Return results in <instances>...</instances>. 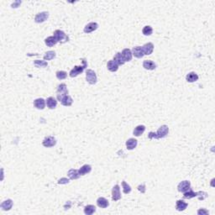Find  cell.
Returning <instances> with one entry per match:
<instances>
[{
	"instance_id": "5bb4252c",
	"label": "cell",
	"mask_w": 215,
	"mask_h": 215,
	"mask_svg": "<svg viewBox=\"0 0 215 215\" xmlns=\"http://www.w3.org/2000/svg\"><path fill=\"white\" fill-rule=\"evenodd\" d=\"M46 100L43 99L41 98H36L34 101V106H35V108H36L37 109H41V110L44 109L45 107H46Z\"/></svg>"
},
{
	"instance_id": "8d00e7d4",
	"label": "cell",
	"mask_w": 215,
	"mask_h": 215,
	"mask_svg": "<svg viewBox=\"0 0 215 215\" xmlns=\"http://www.w3.org/2000/svg\"><path fill=\"white\" fill-rule=\"evenodd\" d=\"M198 215H207L209 214V212L208 210H206L205 208H200L198 210Z\"/></svg>"
},
{
	"instance_id": "83f0119b",
	"label": "cell",
	"mask_w": 215,
	"mask_h": 215,
	"mask_svg": "<svg viewBox=\"0 0 215 215\" xmlns=\"http://www.w3.org/2000/svg\"><path fill=\"white\" fill-rule=\"evenodd\" d=\"M96 212V207L93 205H87L84 208V214L87 215H92Z\"/></svg>"
},
{
	"instance_id": "d6986e66",
	"label": "cell",
	"mask_w": 215,
	"mask_h": 215,
	"mask_svg": "<svg viewBox=\"0 0 215 215\" xmlns=\"http://www.w3.org/2000/svg\"><path fill=\"white\" fill-rule=\"evenodd\" d=\"M1 208L4 210V211H9L13 207V201L11 199H7L5 201H4L1 205H0Z\"/></svg>"
},
{
	"instance_id": "e0dca14e",
	"label": "cell",
	"mask_w": 215,
	"mask_h": 215,
	"mask_svg": "<svg viewBox=\"0 0 215 215\" xmlns=\"http://www.w3.org/2000/svg\"><path fill=\"white\" fill-rule=\"evenodd\" d=\"M137 144H138L137 140H135V138H130L126 141V147L128 150L131 151V150H134L135 148H136Z\"/></svg>"
},
{
	"instance_id": "d590c367",
	"label": "cell",
	"mask_w": 215,
	"mask_h": 215,
	"mask_svg": "<svg viewBox=\"0 0 215 215\" xmlns=\"http://www.w3.org/2000/svg\"><path fill=\"white\" fill-rule=\"evenodd\" d=\"M208 193H205V192H203V191L198 192V195H197V197L198 198V199L199 200H204L205 198H208Z\"/></svg>"
},
{
	"instance_id": "52a82bcc",
	"label": "cell",
	"mask_w": 215,
	"mask_h": 215,
	"mask_svg": "<svg viewBox=\"0 0 215 215\" xmlns=\"http://www.w3.org/2000/svg\"><path fill=\"white\" fill-rule=\"evenodd\" d=\"M112 199L114 200V202H117V201L121 199L120 187L118 184L115 185L112 189Z\"/></svg>"
},
{
	"instance_id": "4fadbf2b",
	"label": "cell",
	"mask_w": 215,
	"mask_h": 215,
	"mask_svg": "<svg viewBox=\"0 0 215 215\" xmlns=\"http://www.w3.org/2000/svg\"><path fill=\"white\" fill-rule=\"evenodd\" d=\"M131 51L133 56H135V57L136 58H142L145 56L142 46H135V47H134L132 49Z\"/></svg>"
},
{
	"instance_id": "cb8c5ba5",
	"label": "cell",
	"mask_w": 215,
	"mask_h": 215,
	"mask_svg": "<svg viewBox=\"0 0 215 215\" xmlns=\"http://www.w3.org/2000/svg\"><path fill=\"white\" fill-rule=\"evenodd\" d=\"M119 66L114 60L109 61V62H108V64H107V67H108V69H109L110 72H117L118 69H119Z\"/></svg>"
},
{
	"instance_id": "8fae6325",
	"label": "cell",
	"mask_w": 215,
	"mask_h": 215,
	"mask_svg": "<svg viewBox=\"0 0 215 215\" xmlns=\"http://www.w3.org/2000/svg\"><path fill=\"white\" fill-rule=\"evenodd\" d=\"M122 55V57L124 59V61L127 62H130L132 60V56H133V54H132L131 50L128 49V48H125L123 50V51L121 53Z\"/></svg>"
},
{
	"instance_id": "9a60e30c",
	"label": "cell",
	"mask_w": 215,
	"mask_h": 215,
	"mask_svg": "<svg viewBox=\"0 0 215 215\" xmlns=\"http://www.w3.org/2000/svg\"><path fill=\"white\" fill-rule=\"evenodd\" d=\"M143 67L145 69H146V70L152 71V70H155V69L156 68V65L151 60H146L143 62Z\"/></svg>"
},
{
	"instance_id": "f546056e",
	"label": "cell",
	"mask_w": 215,
	"mask_h": 215,
	"mask_svg": "<svg viewBox=\"0 0 215 215\" xmlns=\"http://www.w3.org/2000/svg\"><path fill=\"white\" fill-rule=\"evenodd\" d=\"M197 195H198V193H195V192H193V190H191V188H190L188 191L184 193L183 198L185 199H190V198L197 197Z\"/></svg>"
},
{
	"instance_id": "484cf974",
	"label": "cell",
	"mask_w": 215,
	"mask_h": 215,
	"mask_svg": "<svg viewBox=\"0 0 215 215\" xmlns=\"http://www.w3.org/2000/svg\"><path fill=\"white\" fill-rule=\"evenodd\" d=\"M91 171H92V166H91L90 165H88V164L83 165V166L78 170L79 174H80L81 176H84V175H86V174L90 173Z\"/></svg>"
},
{
	"instance_id": "ac0fdd59",
	"label": "cell",
	"mask_w": 215,
	"mask_h": 215,
	"mask_svg": "<svg viewBox=\"0 0 215 215\" xmlns=\"http://www.w3.org/2000/svg\"><path fill=\"white\" fill-rule=\"evenodd\" d=\"M46 105L50 109H56V105H57V101L54 98V97H49L46 99Z\"/></svg>"
},
{
	"instance_id": "3957f363",
	"label": "cell",
	"mask_w": 215,
	"mask_h": 215,
	"mask_svg": "<svg viewBox=\"0 0 215 215\" xmlns=\"http://www.w3.org/2000/svg\"><path fill=\"white\" fill-rule=\"evenodd\" d=\"M86 80L91 85H94V84L97 83L98 77H97V75H96L93 70L88 69L86 71Z\"/></svg>"
},
{
	"instance_id": "d6a6232c",
	"label": "cell",
	"mask_w": 215,
	"mask_h": 215,
	"mask_svg": "<svg viewBox=\"0 0 215 215\" xmlns=\"http://www.w3.org/2000/svg\"><path fill=\"white\" fill-rule=\"evenodd\" d=\"M34 64L36 67H39V68L40 67L44 68V67H46L48 66V63L46 61H41V60H35L34 62Z\"/></svg>"
},
{
	"instance_id": "8992f818",
	"label": "cell",
	"mask_w": 215,
	"mask_h": 215,
	"mask_svg": "<svg viewBox=\"0 0 215 215\" xmlns=\"http://www.w3.org/2000/svg\"><path fill=\"white\" fill-rule=\"evenodd\" d=\"M42 145L46 148H51V147L55 146L56 145V140L53 136H47L42 141Z\"/></svg>"
},
{
	"instance_id": "74e56055",
	"label": "cell",
	"mask_w": 215,
	"mask_h": 215,
	"mask_svg": "<svg viewBox=\"0 0 215 215\" xmlns=\"http://www.w3.org/2000/svg\"><path fill=\"white\" fill-rule=\"evenodd\" d=\"M70 182V180L67 177H62V178L58 180V184H67Z\"/></svg>"
},
{
	"instance_id": "7402d4cb",
	"label": "cell",
	"mask_w": 215,
	"mask_h": 215,
	"mask_svg": "<svg viewBox=\"0 0 215 215\" xmlns=\"http://www.w3.org/2000/svg\"><path fill=\"white\" fill-rule=\"evenodd\" d=\"M69 179H72V180H77L78 179L81 175L79 174L78 170H76V169H71L67 173Z\"/></svg>"
},
{
	"instance_id": "7c38bea8",
	"label": "cell",
	"mask_w": 215,
	"mask_h": 215,
	"mask_svg": "<svg viewBox=\"0 0 215 215\" xmlns=\"http://www.w3.org/2000/svg\"><path fill=\"white\" fill-rule=\"evenodd\" d=\"M142 49H143L144 54L149 56V55L152 54L153 51H154V45L151 42H148L142 46Z\"/></svg>"
},
{
	"instance_id": "6da1fadb",
	"label": "cell",
	"mask_w": 215,
	"mask_h": 215,
	"mask_svg": "<svg viewBox=\"0 0 215 215\" xmlns=\"http://www.w3.org/2000/svg\"><path fill=\"white\" fill-rule=\"evenodd\" d=\"M169 133V128H168L167 125H161L159 129L158 130L156 133L155 132H150L149 135H148V137L150 140H152V139H156V140H158V139H162V138H165L166 136Z\"/></svg>"
},
{
	"instance_id": "44dd1931",
	"label": "cell",
	"mask_w": 215,
	"mask_h": 215,
	"mask_svg": "<svg viewBox=\"0 0 215 215\" xmlns=\"http://www.w3.org/2000/svg\"><path fill=\"white\" fill-rule=\"evenodd\" d=\"M58 43L57 40L56 39V37L52 35V36H49L47 37L46 40H45V44L49 46V47H52L54 46L55 45H56Z\"/></svg>"
},
{
	"instance_id": "9c48e42d",
	"label": "cell",
	"mask_w": 215,
	"mask_h": 215,
	"mask_svg": "<svg viewBox=\"0 0 215 215\" xmlns=\"http://www.w3.org/2000/svg\"><path fill=\"white\" fill-rule=\"evenodd\" d=\"M98 28V23H96V22H91V23H88L86 26L84 27L83 31L86 34H90L92 32L95 31Z\"/></svg>"
},
{
	"instance_id": "4dcf8cb0",
	"label": "cell",
	"mask_w": 215,
	"mask_h": 215,
	"mask_svg": "<svg viewBox=\"0 0 215 215\" xmlns=\"http://www.w3.org/2000/svg\"><path fill=\"white\" fill-rule=\"evenodd\" d=\"M56 57V52L53 51H49L45 53L44 55V60L45 61H51Z\"/></svg>"
},
{
	"instance_id": "30bf717a",
	"label": "cell",
	"mask_w": 215,
	"mask_h": 215,
	"mask_svg": "<svg viewBox=\"0 0 215 215\" xmlns=\"http://www.w3.org/2000/svg\"><path fill=\"white\" fill-rule=\"evenodd\" d=\"M190 188H191V182L189 181H187V180L181 182L177 186V189L181 193H185V192L188 191Z\"/></svg>"
},
{
	"instance_id": "2e32d148",
	"label": "cell",
	"mask_w": 215,
	"mask_h": 215,
	"mask_svg": "<svg viewBox=\"0 0 215 215\" xmlns=\"http://www.w3.org/2000/svg\"><path fill=\"white\" fill-rule=\"evenodd\" d=\"M97 204L101 208H108L109 206V203L108 199H106L105 198L100 197L97 200Z\"/></svg>"
},
{
	"instance_id": "836d02e7",
	"label": "cell",
	"mask_w": 215,
	"mask_h": 215,
	"mask_svg": "<svg viewBox=\"0 0 215 215\" xmlns=\"http://www.w3.org/2000/svg\"><path fill=\"white\" fill-rule=\"evenodd\" d=\"M122 187H123V192H124V193H125V194L130 193L131 187H130V186L129 184L126 182L125 181H123L122 182Z\"/></svg>"
},
{
	"instance_id": "ffe728a7",
	"label": "cell",
	"mask_w": 215,
	"mask_h": 215,
	"mask_svg": "<svg viewBox=\"0 0 215 215\" xmlns=\"http://www.w3.org/2000/svg\"><path fill=\"white\" fill-rule=\"evenodd\" d=\"M187 206H188V204L186 202H184L183 200H177V203H176V208L177 211H180V212L184 211L187 208Z\"/></svg>"
},
{
	"instance_id": "f1b7e54d",
	"label": "cell",
	"mask_w": 215,
	"mask_h": 215,
	"mask_svg": "<svg viewBox=\"0 0 215 215\" xmlns=\"http://www.w3.org/2000/svg\"><path fill=\"white\" fill-rule=\"evenodd\" d=\"M114 61L119 66H122V65H124V64L125 63V62L124 61V59L122 57L121 52H118L116 54L115 56H114Z\"/></svg>"
},
{
	"instance_id": "e575fe53",
	"label": "cell",
	"mask_w": 215,
	"mask_h": 215,
	"mask_svg": "<svg viewBox=\"0 0 215 215\" xmlns=\"http://www.w3.org/2000/svg\"><path fill=\"white\" fill-rule=\"evenodd\" d=\"M56 77L59 80H64V79L67 78V72H66L65 71H58L56 73Z\"/></svg>"
},
{
	"instance_id": "277c9868",
	"label": "cell",
	"mask_w": 215,
	"mask_h": 215,
	"mask_svg": "<svg viewBox=\"0 0 215 215\" xmlns=\"http://www.w3.org/2000/svg\"><path fill=\"white\" fill-rule=\"evenodd\" d=\"M54 36L56 37V39L57 40L58 42L60 43H66L69 41L68 36L67 35V34L62 30H56L54 31Z\"/></svg>"
},
{
	"instance_id": "ba28073f",
	"label": "cell",
	"mask_w": 215,
	"mask_h": 215,
	"mask_svg": "<svg viewBox=\"0 0 215 215\" xmlns=\"http://www.w3.org/2000/svg\"><path fill=\"white\" fill-rule=\"evenodd\" d=\"M48 18H49V13L46 11H44V12H41V13L37 14L35 17V21L36 23H43L46 20H47Z\"/></svg>"
},
{
	"instance_id": "603a6c76",
	"label": "cell",
	"mask_w": 215,
	"mask_h": 215,
	"mask_svg": "<svg viewBox=\"0 0 215 215\" xmlns=\"http://www.w3.org/2000/svg\"><path fill=\"white\" fill-rule=\"evenodd\" d=\"M61 103H62V104L63 106H67V107H69V106H71V105L72 104V103H73V99L72 98V97L71 96H69V95H66V96H64L62 100H61Z\"/></svg>"
},
{
	"instance_id": "f35d334b",
	"label": "cell",
	"mask_w": 215,
	"mask_h": 215,
	"mask_svg": "<svg viewBox=\"0 0 215 215\" xmlns=\"http://www.w3.org/2000/svg\"><path fill=\"white\" fill-rule=\"evenodd\" d=\"M138 190L141 193H146V185L145 184H142V185H140L138 186Z\"/></svg>"
},
{
	"instance_id": "5b68a950",
	"label": "cell",
	"mask_w": 215,
	"mask_h": 215,
	"mask_svg": "<svg viewBox=\"0 0 215 215\" xmlns=\"http://www.w3.org/2000/svg\"><path fill=\"white\" fill-rule=\"evenodd\" d=\"M56 93H57V99L61 101L64 96L68 94V90L67 88V85L65 83H61L58 86L57 90H56Z\"/></svg>"
},
{
	"instance_id": "4316f807",
	"label": "cell",
	"mask_w": 215,
	"mask_h": 215,
	"mask_svg": "<svg viewBox=\"0 0 215 215\" xmlns=\"http://www.w3.org/2000/svg\"><path fill=\"white\" fill-rule=\"evenodd\" d=\"M186 79L188 83H194L196 81L198 80V75L194 72H189L187 77H186Z\"/></svg>"
},
{
	"instance_id": "d4e9b609",
	"label": "cell",
	"mask_w": 215,
	"mask_h": 215,
	"mask_svg": "<svg viewBox=\"0 0 215 215\" xmlns=\"http://www.w3.org/2000/svg\"><path fill=\"white\" fill-rule=\"evenodd\" d=\"M145 130H146V126L138 125L135 128V130H134V131H133V134H134L135 136L139 137L143 135V133L145 132Z\"/></svg>"
},
{
	"instance_id": "7a4b0ae2",
	"label": "cell",
	"mask_w": 215,
	"mask_h": 215,
	"mask_svg": "<svg viewBox=\"0 0 215 215\" xmlns=\"http://www.w3.org/2000/svg\"><path fill=\"white\" fill-rule=\"evenodd\" d=\"M82 62L83 63V66H75L74 68L71 70V72H70V73H69V75H70L71 77H77V76L80 75L81 73H83L84 69L88 67V63H87V62H86L85 59H82Z\"/></svg>"
},
{
	"instance_id": "1f68e13d",
	"label": "cell",
	"mask_w": 215,
	"mask_h": 215,
	"mask_svg": "<svg viewBox=\"0 0 215 215\" xmlns=\"http://www.w3.org/2000/svg\"><path fill=\"white\" fill-rule=\"evenodd\" d=\"M142 33H143V35H146V36H150V35H151L153 33L152 27L150 26V25L145 26L143 28V30H142Z\"/></svg>"
}]
</instances>
